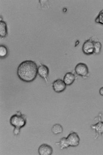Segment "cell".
Instances as JSON below:
<instances>
[{
  "mask_svg": "<svg viewBox=\"0 0 103 155\" xmlns=\"http://www.w3.org/2000/svg\"><path fill=\"white\" fill-rule=\"evenodd\" d=\"M26 116L22 114L21 111H18L16 114L11 117L10 123L14 127V133L15 135H17L20 134V130L26 126Z\"/></svg>",
  "mask_w": 103,
  "mask_h": 155,
  "instance_id": "obj_2",
  "label": "cell"
},
{
  "mask_svg": "<svg viewBox=\"0 0 103 155\" xmlns=\"http://www.w3.org/2000/svg\"><path fill=\"white\" fill-rule=\"evenodd\" d=\"M75 72L77 75L82 77H86L89 74V69L86 64L80 63L76 66L75 69Z\"/></svg>",
  "mask_w": 103,
  "mask_h": 155,
  "instance_id": "obj_4",
  "label": "cell"
},
{
  "mask_svg": "<svg viewBox=\"0 0 103 155\" xmlns=\"http://www.w3.org/2000/svg\"><path fill=\"white\" fill-rule=\"evenodd\" d=\"M95 22L103 25V10L100 11L97 18H95Z\"/></svg>",
  "mask_w": 103,
  "mask_h": 155,
  "instance_id": "obj_16",
  "label": "cell"
},
{
  "mask_svg": "<svg viewBox=\"0 0 103 155\" xmlns=\"http://www.w3.org/2000/svg\"><path fill=\"white\" fill-rule=\"evenodd\" d=\"M8 50L7 47L4 45H1L0 46V57L1 58H5L7 56Z\"/></svg>",
  "mask_w": 103,
  "mask_h": 155,
  "instance_id": "obj_14",
  "label": "cell"
},
{
  "mask_svg": "<svg viewBox=\"0 0 103 155\" xmlns=\"http://www.w3.org/2000/svg\"><path fill=\"white\" fill-rule=\"evenodd\" d=\"M8 35L7 24L3 21L0 22V35L1 37L5 38Z\"/></svg>",
  "mask_w": 103,
  "mask_h": 155,
  "instance_id": "obj_10",
  "label": "cell"
},
{
  "mask_svg": "<svg viewBox=\"0 0 103 155\" xmlns=\"http://www.w3.org/2000/svg\"><path fill=\"white\" fill-rule=\"evenodd\" d=\"M17 76L22 81L27 83L32 82L38 74V67L34 61L27 60L21 62L17 70Z\"/></svg>",
  "mask_w": 103,
  "mask_h": 155,
  "instance_id": "obj_1",
  "label": "cell"
},
{
  "mask_svg": "<svg viewBox=\"0 0 103 155\" xmlns=\"http://www.w3.org/2000/svg\"><path fill=\"white\" fill-rule=\"evenodd\" d=\"M49 69L47 66L44 65H41L38 68V74L44 78L46 81V83L48 84V76L49 74Z\"/></svg>",
  "mask_w": 103,
  "mask_h": 155,
  "instance_id": "obj_7",
  "label": "cell"
},
{
  "mask_svg": "<svg viewBox=\"0 0 103 155\" xmlns=\"http://www.w3.org/2000/svg\"><path fill=\"white\" fill-rule=\"evenodd\" d=\"M94 45L95 54H99L101 52V44L100 42L94 41Z\"/></svg>",
  "mask_w": 103,
  "mask_h": 155,
  "instance_id": "obj_15",
  "label": "cell"
},
{
  "mask_svg": "<svg viewBox=\"0 0 103 155\" xmlns=\"http://www.w3.org/2000/svg\"><path fill=\"white\" fill-rule=\"evenodd\" d=\"M99 93L101 96H103V87H102L100 89V91H99Z\"/></svg>",
  "mask_w": 103,
  "mask_h": 155,
  "instance_id": "obj_17",
  "label": "cell"
},
{
  "mask_svg": "<svg viewBox=\"0 0 103 155\" xmlns=\"http://www.w3.org/2000/svg\"><path fill=\"white\" fill-rule=\"evenodd\" d=\"M92 128L95 130L98 135H101L103 133V122H100L95 125L91 126Z\"/></svg>",
  "mask_w": 103,
  "mask_h": 155,
  "instance_id": "obj_11",
  "label": "cell"
},
{
  "mask_svg": "<svg viewBox=\"0 0 103 155\" xmlns=\"http://www.w3.org/2000/svg\"><path fill=\"white\" fill-rule=\"evenodd\" d=\"M66 138L70 146L77 147L79 144L80 139L77 134L76 132L70 133Z\"/></svg>",
  "mask_w": 103,
  "mask_h": 155,
  "instance_id": "obj_5",
  "label": "cell"
},
{
  "mask_svg": "<svg viewBox=\"0 0 103 155\" xmlns=\"http://www.w3.org/2000/svg\"><path fill=\"white\" fill-rule=\"evenodd\" d=\"M75 80V76L71 72L66 74L64 78V81L66 85H71Z\"/></svg>",
  "mask_w": 103,
  "mask_h": 155,
  "instance_id": "obj_9",
  "label": "cell"
},
{
  "mask_svg": "<svg viewBox=\"0 0 103 155\" xmlns=\"http://www.w3.org/2000/svg\"><path fill=\"white\" fill-rule=\"evenodd\" d=\"M82 50L85 54L91 55L94 53V41L91 40H87L83 45Z\"/></svg>",
  "mask_w": 103,
  "mask_h": 155,
  "instance_id": "obj_3",
  "label": "cell"
},
{
  "mask_svg": "<svg viewBox=\"0 0 103 155\" xmlns=\"http://www.w3.org/2000/svg\"><path fill=\"white\" fill-rule=\"evenodd\" d=\"M53 152L51 147L47 144H41L38 148V153L40 155H51Z\"/></svg>",
  "mask_w": 103,
  "mask_h": 155,
  "instance_id": "obj_8",
  "label": "cell"
},
{
  "mask_svg": "<svg viewBox=\"0 0 103 155\" xmlns=\"http://www.w3.org/2000/svg\"><path fill=\"white\" fill-rule=\"evenodd\" d=\"M63 131V127L59 124H55L52 128V132L55 134H58L62 133Z\"/></svg>",
  "mask_w": 103,
  "mask_h": 155,
  "instance_id": "obj_12",
  "label": "cell"
},
{
  "mask_svg": "<svg viewBox=\"0 0 103 155\" xmlns=\"http://www.w3.org/2000/svg\"><path fill=\"white\" fill-rule=\"evenodd\" d=\"M53 89L56 92L60 93L64 91L66 87V85L64 80L58 79L55 80L53 84Z\"/></svg>",
  "mask_w": 103,
  "mask_h": 155,
  "instance_id": "obj_6",
  "label": "cell"
},
{
  "mask_svg": "<svg viewBox=\"0 0 103 155\" xmlns=\"http://www.w3.org/2000/svg\"><path fill=\"white\" fill-rule=\"evenodd\" d=\"M58 143L60 145V147H61L62 149L68 148V147L70 146L67 140V138H65V137L62 138V139H61L60 142Z\"/></svg>",
  "mask_w": 103,
  "mask_h": 155,
  "instance_id": "obj_13",
  "label": "cell"
}]
</instances>
